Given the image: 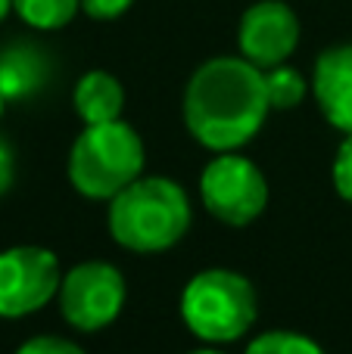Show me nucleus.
Returning a JSON list of instances; mask_svg holds the SVG:
<instances>
[{
    "label": "nucleus",
    "instance_id": "nucleus-1",
    "mask_svg": "<svg viewBox=\"0 0 352 354\" xmlns=\"http://www.w3.org/2000/svg\"><path fill=\"white\" fill-rule=\"evenodd\" d=\"M268 109L265 72L243 56L203 62L184 91L187 131L215 153H231L253 140Z\"/></svg>",
    "mask_w": 352,
    "mask_h": 354
},
{
    "label": "nucleus",
    "instance_id": "nucleus-2",
    "mask_svg": "<svg viewBox=\"0 0 352 354\" xmlns=\"http://www.w3.org/2000/svg\"><path fill=\"white\" fill-rule=\"evenodd\" d=\"M191 227L187 193L168 177H137L112 196L109 233L131 252L172 249Z\"/></svg>",
    "mask_w": 352,
    "mask_h": 354
},
{
    "label": "nucleus",
    "instance_id": "nucleus-3",
    "mask_svg": "<svg viewBox=\"0 0 352 354\" xmlns=\"http://www.w3.org/2000/svg\"><path fill=\"white\" fill-rule=\"evenodd\" d=\"M143 171V143L131 124H87L69 153V180L87 199H112Z\"/></svg>",
    "mask_w": 352,
    "mask_h": 354
},
{
    "label": "nucleus",
    "instance_id": "nucleus-4",
    "mask_svg": "<svg viewBox=\"0 0 352 354\" xmlns=\"http://www.w3.org/2000/svg\"><path fill=\"white\" fill-rule=\"evenodd\" d=\"M181 314L193 336L206 342H234L256 320V292L247 277L212 268L184 286Z\"/></svg>",
    "mask_w": 352,
    "mask_h": 354
},
{
    "label": "nucleus",
    "instance_id": "nucleus-5",
    "mask_svg": "<svg viewBox=\"0 0 352 354\" xmlns=\"http://www.w3.org/2000/svg\"><path fill=\"white\" fill-rule=\"evenodd\" d=\"M200 196L212 218L231 227H243L265 212L268 183L249 159L222 153L215 162L206 165L200 177Z\"/></svg>",
    "mask_w": 352,
    "mask_h": 354
},
{
    "label": "nucleus",
    "instance_id": "nucleus-6",
    "mask_svg": "<svg viewBox=\"0 0 352 354\" xmlns=\"http://www.w3.org/2000/svg\"><path fill=\"white\" fill-rule=\"evenodd\" d=\"M125 305V277L106 261H85L60 283V308L69 326L97 333L118 317Z\"/></svg>",
    "mask_w": 352,
    "mask_h": 354
},
{
    "label": "nucleus",
    "instance_id": "nucleus-7",
    "mask_svg": "<svg viewBox=\"0 0 352 354\" xmlns=\"http://www.w3.org/2000/svg\"><path fill=\"white\" fill-rule=\"evenodd\" d=\"M60 261L41 245L0 252V317L35 314L60 292Z\"/></svg>",
    "mask_w": 352,
    "mask_h": 354
},
{
    "label": "nucleus",
    "instance_id": "nucleus-8",
    "mask_svg": "<svg viewBox=\"0 0 352 354\" xmlns=\"http://www.w3.org/2000/svg\"><path fill=\"white\" fill-rule=\"evenodd\" d=\"M240 56L253 66L274 68L290 59V53L299 44V19L284 0H259L240 19L237 31Z\"/></svg>",
    "mask_w": 352,
    "mask_h": 354
},
{
    "label": "nucleus",
    "instance_id": "nucleus-9",
    "mask_svg": "<svg viewBox=\"0 0 352 354\" xmlns=\"http://www.w3.org/2000/svg\"><path fill=\"white\" fill-rule=\"evenodd\" d=\"M312 91L324 118L334 128L352 134V44L331 47L318 56Z\"/></svg>",
    "mask_w": 352,
    "mask_h": 354
},
{
    "label": "nucleus",
    "instance_id": "nucleus-10",
    "mask_svg": "<svg viewBox=\"0 0 352 354\" xmlns=\"http://www.w3.org/2000/svg\"><path fill=\"white\" fill-rule=\"evenodd\" d=\"M75 109L85 124L118 122L125 109V91L109 72H87L75 84Z\"/></svg>",
    "mask_w": 352,
    "mask_h": 354
},
{
    "label": "nucleus",
    "instance_id": "nucleus-11",
    "mask_svg": "<svg viewBox=\"0 0 352 354\" xmlns=\"http://www.w3.org/2000/svg\"><path fill=\"white\" fill-rule=\"evenodd\" d=\"M44 81V59L31 47H12L0 56V93L25 97Z\"/></svg>",
    "mask_w": 352,
    "mask_h": 354
},
{
    "label": "nucleus",
    "instance_id": "nucleus-12",
    "mask_svg": "<svg viewBox=\"0 0 352 354\" xmlns=\"http://www.w3.org/2000/svg\"><path fill=\"white\" fill-rule=\"evenodd\" d=\"M12 10L19 12L25 25L41 31L66 28L81 10V0H12Z\"/></svg>",
    "mask_w": 352,
    "mask_h": 354
},
{
    "label": "nucleus",
    "instance_id": "nucleus-13",
    "mask_svg": "<svg viewBox=\"0 0 352 354\" xmlns=\"http://www.w3.org/2000/svg\"><path fill=\"white\" fill-rule=\"evenodd\" d=\"M265 91H268V103L272 109H293L303 103L306 97V78L290 66H274L265 68Z\"/></svg>",
    "mask_w": 352,
    "mask_h": 354
},
{
    "label": "nucleus",
    "instance_id": "nucleus-14",
    "mask_svg": "<svg viewBox=\"0 0 352 354\" xmlns=\"http://www.w3.org/2000/svg\"><path fill=\"white\" fill-rule=\"evenodd\" d=\"M247 354H324V351L309 336L278 330V333H265V336L253 339Z\"/></svg>",
    "mask_w": 352,
    "mask_h": 354
},
{
    "label": "nucleus",
    "instance_id": "nucleus-15",
    "mask_svg": "<svg viewBox=\"0 0 352 354\" xmlns=\"http://www.w3.org/2000/svg\"><path fill=\"white\" fill-rule=\"evenodd\" d=\"M334 187L346 202H352V134L343 140L334 162Z\"/></svg>",
    "mask_w": 352,
    "mask_h": 354
},
{
    "label": "nucleus",
    "instance_id": "nucleus-16",
    "mask_svg": "<svg viewBox=\"0 0 352 354\" xmlns=\"http://www.w3.org/2000/svg\"><path fill=\"white\" fill-rule=\"evenodd\" d=\"M16 354H85L75 342L69 339H60V336H37L31 342H25Z\"/></svg>",
    "mask_w": 352,
    "mask_h": 354
},
{
    "label": "nucleus",
    "instance_id": "nucleus-17",
    "mask_svg": "<svg viewBox=\"0 0 352 354\" xmlns=\"http://www.w3.org/2000/svg\"><path fill=\"white\" fill-rule=\"evenodd\" d=\"M134 0H81V10L91 19H116L122 16Z\"/></svg>",
    "mask_w": 352,
    "mask_h": 354
},
{
    "label": "nucleus",
    "instance_id": "nucleus-18",
    "mask_svg": "<svg viewBox=\"0 0 352 354\" xmlns=\"http://www.w3.org/2000/svg\"><path fill=\"white\" fill-rule=\"evenodd\" d=\"M12 177H16V159H12V147L0 137V196L12 187Z\"/></svg>",
    "mask_w": 352,
    "mask_h": 354
},
{
    "label": "nucleus",
    "instance_id": "nucleus-19",
    "mask_svg": "<svg viewBox=\"0 0 352 354\" xmlns=\"http://www.w3.org/2000/svg\"><path fill=\"white\" fill-rule=\"evenodd\" d=\"M12 10V0H0V22L6 19V12Z\"/></svg>",
    "mask_w": 352,
    "mask_h": 354
},
{
    "label": "nucleus",
    "instance_id": "nucleus-20",
    "mask_svg": "<svg viewBox=\"0 0 352 354\" xmlns=\"http://www.w3.org/2000/svg\"><path fill=\"white\" fill-rule=\"evenodd\" d=\"M3 103H6V97H3V93H0V115H3Z\"/></svg>",
    "mask_w": 352,
    "mask_h": 354
},
{
    "label": "nucleus",
    "instance_id": "nucleus-21",
    "mask_svg": "<svg viewBox=\"0 0 352 354\" xmlns=\"http://www.w3.org/2000/svg\"><path fill=\"white\" fill-rule=\"evenodd\" d=\"M191 354H218V351H191Z\"/></svg>",
    "mask_w": 352,
    "mask_h": 354
}]
</instances>
